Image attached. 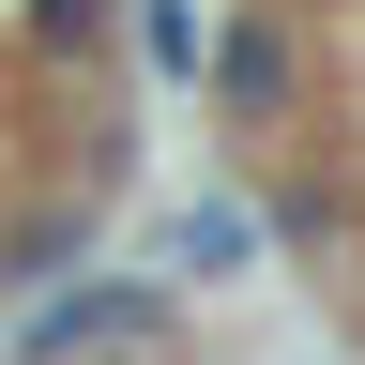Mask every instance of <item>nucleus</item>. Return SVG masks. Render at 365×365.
I'll return each mask as SVG.
<instances>
[{"label": "nucleus", "mask_w": 365, "mask_h": 365, "mask_svg": "<svg viewBox=\"0 0 365 365\" xmlns=\"http://www.w3.org/2000/svg\"><path fill=\"white\" fill-rule=\"evenodd\" d=\"M153 319H168V289H153V274H76V289H46V304H31L16 365H91V350H137Z\"/></svg>", "instance_id": "obj_1"}, {"label": "nucleus", "mask_w": 365, "mask_h": 365, "mask_svg": "<svg viewBox=\"0 0 365 365\" xmlns=\"http://www.w3.org/2000/svg\"><path fill=\"white\" fill-rule=\"evenodd\" d=\"M289 76H304V46H289V31H274V16H228L198 91H213V107H244V122H274V107H289Z\"/></svg>", "instance_id": "obj_2"}, {"label": "nucleus", "mask_w": 365, "mask_h": 365, "mask_svg": "<svg viewBox=\"0 0 365 365\" xmlns=\"http://www.w3.org/2000/svg\"><path fill=\"white\" fill-rule=\"evenodd\" d=\"M274 259V198H198L168 228V274H259Z\"/></svg>", "instance_id": "obj_3"}, {"label": "nucleus", "mask_w": 365, "mask_h": 365, "mask_svg": "<svg viewBox=\"0 0 365 365\" xmlns=\"http://www.w3.org/2000/svg\"><path fill=\"white\" fill-rule=\"evenodd\" d=\"M107 46V0H31V61H91Z\"/></svg>", "instance_id": "obj_4"}, {"label": "nucleus", "mask_w": 365, "mask_h": 365, "mask_svg": "<svg viewBox=\"0 0 365 365\" xmlns=\"http://www.w3.org/2000/svg\"><path fill=\"white\" fill-rule=\"evenodd\" d=\"M61 259H76V213H31L16 244H0V274H61Z\"/></svg>", "instance_id": "obj_5"}]
</instances>
